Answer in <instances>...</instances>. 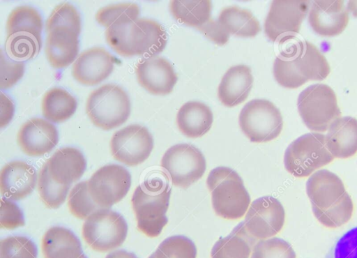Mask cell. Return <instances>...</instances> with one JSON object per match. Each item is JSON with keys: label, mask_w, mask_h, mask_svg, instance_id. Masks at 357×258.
Returning <instances> with one entry per match:
<instances>
[{"label": "cell", "mask_w": 357, "mask_h": 258, "mask_svg": "<svg viewBox=\"0 0 357 258\" xmlns=\"http://www.w3.org/2000/svg\"><path fill=\"white\" fill-rule=\"evenodd\" d=\"M273 71L280 85L296 89L309 80L324 79L331 69L314 45L307 40H294L275 58Z\"/></svg>", "instance_id": "6da1fadb"}, {"label": "cell", "mask_w": 357, "mask_h": 258, "mask_svg": "<svg viewBox=\"0 0 357 258\" xmlns=\"http://www.w3.org/2000/svg\"><path fill=\"white\" fill-rule=\"evenodd\" d=\"M108 45L125 57L157 56L167 44V33L158 22L148 18L114 23L105 31Z\"/></svg>", "instance_id": "7a4b0ae2"}, {"label": "cell", "mask_w": 357, "mask_h": 258, "mask_svg": "<svg viewBox=\"0 0 357 258\" xmlns=\"http://www.w3.org/2000/svg\"><path fill=\"white\" fill-rule=\"evenodd\" d=\"M169 183L160 177L145 180L135 190L131 199L137 228L149 237H156L167 225L171 195Z\"/></svg>", "instance_id": "3957f363"}, {"label": "cell", "mask_w": 357, "mask_h": 258, "mask_svg": "<svg viewBox=\"0 0 357 258\" xmlns=\"http://www.w3.org/2000/svg\"><path fill=\"white\" fill-rule=\"evenodd\" d=\"M206 185L211 193L213 208L218 216L237 220L245 215L250 204V197L236 171L227 167H218L208 175Z\"/></svg>", "instance_id": "277c9868"}, {"label": "cell", "mask_w": 357, "mask_h": 258, "mask_svg": "<svg viewBox=\"0 0 357 258\" xmlns=\"http://www.w3.org/2000/svg\"><path fill=\"white\" fill-rule=\"evenodd\" d=\"M86 112L95 126L109 130L128 120L130 114V99L118 85L104 84L90 93Z\"/></svg>", "instance_id": "5b68a950"}, {"label": "cell", "mask_w": 357, "mask_h": 258, "mask_svg": "<svg viewBox=\"0 0 357 258\" xmlns=\"http://www.w3.org/2000/svg\"><path fill=\"white\" fill-rule=\"evenodd\" d=\"M334 159L326 143V135L310 132L293 141L284 155L286 170L298 178L310 176Z\"/></svg>", "instance_id": "8992f818"}, {"label": "cell", "mask_w": 357, "mask_h": 258, "mask_svg": "<svg viewBox=\"0 0 357 258\" xmlns=\"http://www.w3.org/2000/svg\"><path fill=\"white\" fill-rule=\"evenodd\" d=\"M297 107L305 125L318 132L326 131L341 116L334 91L324 84H315L305 89L298 96Z\"/></svg>", "instance_id": "52a82bcc"}, {"label": "cell", "mask_w": 357, "mask_h": 258, "mask_svg": "<svg viewBox=\"0 0 357 258\" xmlns=\"http://www.w3.org/2000/svg\"><path fill=\"white\" fill-rule=\"evenodd\" d=\"M127 234L128 225L123 217L109 208H99L82 226L83 238L98 252H108L121 246Z\"/></svg>", "instance_id": "ba28073f"}, {"label": "cell", "mask_w": 357, "mask_h": 258, "mask_svg": "<svg viewBox=\"0 0 357 258\" xmlns=\"http://www.w3.org/2000/svg\"><path fill=\"white\" fill-rule=\"evenodd\" d=\"M240 128L252 142H270L279 136L283 121L280 110L269 100L254 99L241 109Z\"/></svg>", "instance_id": "9c48e42d"}, {"label": "cell", "mask_w": 357, "mask_h": 258, "mask_svg": "<svg viewBox=\"0 0 357 258\" xmlns=\"http://www.w3.org/2000/svg\"><path fill=\"white\" fill-rule=\"evenodd\" d=\"M161 167L165 170L173 185L188 188L204 175L206 169L203 153L190 144H178L164 153Z\"/></svg>", "instance_id": "30bf717a"}, {"label": "cell", "mask_w": 357, "mask_h": 258, "mask_svg": "<svg viewBox=\"0 0 357 258\" xmlns=\"http://www.w3.org/2000/svg\"><path fill=\"white\" fill-rule=\"evenodd\" d=\"M310 5V1H273L264 23V32L268 39L280 45L294 39Z\"/></svg>", "instance_id": "8fae6325"}, {"label": "cell", "mask_w": 357, "mask_h": 258, "mask_svg": "<svg viewBox=\"0 0 357 258\" xmlns=\"http://www.w3.org/2000/svg\"><path fill=\"white\" fill-rule=\"evenodd\" d=\"M130 185V172L116 164L100 167L88 181L91 198L102 208H108L120 202L128 192Z\"/></svg>", "instance_id": "7c38bea8"}, {"label": "cell", "mask_w": 357, "mask_h": 258, "mask_svg": "<svg viewBox=\"0 0 357 258\" xmlns=\"http://www.w3.org/2000/svg\"><path fill=\"white\" fill-rule=\"evenodd\" d=\"M153 148L151 134L146 127L138 124H131L115 132L110 142L114 158L130 167L144 162Z\"/></svg>", "instance_id": "4fadbf2b"}, {"label": "cell", "mask_w": 357, "mask_h": 258, "mask_svg": "<svg viewBox=\"0 0 357 258\" xmlns=\"http://www.w3.org/2000/svg\"><path fill=\"white\" fill-rule=\"evenodd\" d=\"M285 211L280 202L271 196L252 202L243 221L248 232L256 239H265L278 234L283 227Z\"/></svg>", "instance_id": "5bb4252c"}, {"label": "cell", "mask_w": 357, "mask_h": 258, "mask_svg": "<svg viewBox=\"0 0 357 258\" xmlns=\"http://www.w3.org/2000/svg\"><path fill=\"white\" fill-rule=\"evenodd\" d=\"M120 61L103 47H95L82 52L72 68L73 77L86 86L96 85L112 73Z\"/></svg>", "instance_id": "9a60e30c"}, {"label": "cell", "mask_w": 357, "mask_h": 258, "mask_svg": "<svg viewBox=\"0 0 357 258\" xmlns=\"http://www.w3.org/2000/svg\"><path fill=\"white\" fill-rule=\"evenodd\" d=\"M139 84L153 95L170 93L177 82V75L170 62L153 56L139 61L135 66Z\"/></svg>", "instance_id": "2e32d148"}, {"label": "cell", "mask_w": 357, "mask_h": 258, "mask_svg": "<svg viewBox=\"0 0 357 258\" xmlns=\"http://www.w3.org/2000/svg\"><path fill=\"white\" fill-rule=\"evenodd\" d=\"M17 144L29 156H41L50 152L58 144L56 126L41 118H33L20 127L17 135Z\"/></svg>", "instance_id": "e0dca14e"}, {"label": "cell", "mask_w": 357, "mask_h": 258, "mask_svg": "<svg viewBox=\"0 0 357 258\" xmlns=\"http://www.w3.org/2000/svg\"><path fill=\"white\" fill-rule=\"evenodd\" d=\"M308 22L318 35L335 36L347 27L349 13L343 1H314L309 12Z\"/></svg>", "instance_id": "ac0fdd59"}, {"label": "cell", "mask_w": 357, "mask_h": 258, "mask_svg": "<svg viewBox=\"0 0 357 258\" xmlns=\"http://www.w3.org/2000/svg\"><path fill=\"white\" fill-rule=\"evenodd\" d=\"M37 181L36 169L26 162L11 161L1 170L0 190L4 198L20 200L35 188Z\"/></svg>", "instance_id": "d6986e66"}, {"label": "cell", "mask_w": 357, "mask_h": 258, "mask_svg": "<svg viewBox=\"0 0 357 258\" xmlns=\"http://www.w3.org/2000/svg\"><path fill=\"white\" fill-rule=\"evenodd\" d=\"M45 52L53 68L60 69L67 67L78 55V35L66 26L56 27L47 33Z\"/></svg>", "instance_id": "ffe728a7"}, {"label": "cell", "mask_w": 357, "mask_h": 258, "mask_svg": "<svg viewBox=\"0 0 357 258\" xmlns=\"http://www.w3.org/2000/svg\"><path fill=\"white\" fill-rule=\"evenodd\" d=\"M346 192L341 179L327 169L310 175L306 183V192L312 206L325 209L337 202Z\"/></svg>", "instance_id": "44dd1931"}, {"label": "cell", "mask_w": 357, "mask_h": 258, "mask_svg": "<svg viewBox=\"0 0 357 258\" xmlns=\"http://www.w3.org/2000/svg\"><path fill=\"white\" fill-rule=\"evenodd\" d=\"M46 162L52 179L61 185H70L77 181L86 167L82 153L70 146L56 151Z\"/></svg>", "instance_id": "7402d4cb"}, {"label": "cell", "mask_w": 357, "mask_h": 258, "mask_svg": "<svg viewBox=\"0 0 357 258\" xmlns=\"http://www.w3.org/2000/svg\"><path fill=\"white\" fill-rule=\"evenodd\" d=\"M252 84L253 77L248 66H232L221 79L218 89V98L227 107L236 106L248 98Z\"/></svg>", "instance_id": "603a6c76"}, {"label": "cell", "mask_w": 357, "mask_h": 258, "mask_svg": "<svg viewBox=\"0 0 357 258\" xmlns=\"http://www.w3.org/2000/svg\"><path fill=\"white\" fill-rule=\"evenodd\" d=\"M326 143L334 158L354 156L357 153V119L344 116L335 120L328 129Z\"/></svg>", "instance_id": "cb8c5ba5"}, {"label": "cell", "mask_w": 357, "mask_h": 258, "mask_svg": "<svg viewBox=\"0 0 357 258\" xmlns=\"http://www.w3.org/2000/svg\"><path fill=\"white\" fill-rule=\"evenodd\" d=\"M44 258H87L79 238L70 229L52 227L42 238Z\"/></svg>", "instance_id": "d4e9b609"}, {"label": "cell", "mask_w": 357, "mask_h": 258, "mask_svg": "<svg viewBox=\"0 0 357 258\" xmlns=\"http://www.w3.org/2000/svg\"><path fill=\"white\" fill-rule=\"evenodd\" d=\"M213 121V113L209 107L198 101L185 103L176 115L179 130L190 138L199 137L208 132Z\"/></svg>", "instance_id": "484cf974"}, {"label": "cell", "mask_w": 357, "mask_h": 258, "mask_svg": "<svg viewBox=\"0 0 357 258\" xmlns=\"http://www.w3.org/2000/svg\"><path fill=\"white\" fill-rule=\"evenodd\" d=\"M257 239L247 230L244 222L236 226L226 237L212 248L211 258H249Z\"/></svg>", "instance_id": "4316f807"}, {"label": "cell", "mask_w": 357, "mask_h": 258, "mask_svg": "<svg viewBox=\"0 0 357 258\" xmlns=\"http://www.w3.org/2000/svg\"><path fill=\"white\" fill-rule=\"evenodd\" d=\"M217 21L229 36L254 37L261 31L259 22L252 13L237 6L223 8Z\"/></svg>", "instance_id": "83f0119b"}, {"label": "cell", "mask_w": 357, "mask_h": 258, "mask_svg": "<svg viewBox=\"0 0 357 258\" xmlns=\"http://www.w3.org/2000/svg\"><path fill=\"white\" fill-rule=\"evenodd\" d=\"M77 102L68 91L61 88L47 91L42 99L43 116L50 121L61 123L70 119L76 111Z\"/></svg>", "instance_id": "f1b7e54d"}, {"label": "cell", "mask_w": 357, "mask_h": 258, "mask_svg": "<svg viewBox=\"0 0 357 258\" xmlns=\"http://www.w3.org/2000/svg\"><path fill=\"white\" fill-rule=\"evenodd\" d=\"M43 28V20L38 10L29 6H17L8 15L6 22L7 37L15 34H27L42 43Z\"/></svg>", "instance_id": "f546056e"}, {"label": "cell", "mask_w": 357, "mask_h": 258, "mask_svg": "<svg viewBox=\"0 0 357 258\" xmlns=\"http://www.w3.org/2000/svg\"><path fill=\"white\" fill-rule=\"evenodd\" d=\"M211 1H172L169 9L179 22L197 29L211 19Z\"/></svg>", "instance_id": "4dcf8cb0"}, {"label": "cell", "mask_w": 357, "mask_h": 258, "mask_svg": "<svg viewBox=\"0 0 357 258\" xmlns=\"http://www.w3.org/2000/svg\"><path fill=\"white\" fill-rule=\"evenodd\" d=\"M317 220L327 228H337L347 223L354 212V204L350 195L345 192L341 197L325 209L312 206Z\"/></svg>", "instance_id": "1f68e13d"}, {"label": "cell", "mask_w": 357, "mask_h": 258, "mask_svg": "<svg viewBox=\"0 0 357 258\" xmlns=\"http://www.w3.org/2000/svg\"><path fill=\"white\" fill-rule=\"evenodd\" d=\"M70 186L55 182L49 173L47 162L43 164L38 174V190L47 207L59 208L65 202Z\"/></svg>", "instance_id": "d6a6232c"}, {"label": "cell", "mask_w": 357, "mask_h": 258, "mask_svg": "<svg viewBox=\"0 0 357 258\" xmlns=\"http://www.w3.org/2000/svg\"><path fill=\"white\" fill-rule=\"evenodd\" d=\"M42 43L27 34H15L6 37V53L15 61H25L33 58L40 52Z\"/></svg>", "instance_id": "836d02e7"}, {"label": "cell", "mask_w": 357, "mask_h": 258, "mask_svg": "<svg viewBox=\"0 0 357 258\" xmlns=\"http://www.w3.org/2000/svg\"><path fill=\"white\" fill-rule=\"evenodd\" d=\"M68 206L70 213L79 219L87 218L100 208L89 192L88 181L79 182L72 188L68 199Z\"/></svg>", "instance_id": "e575fe53"}, {"label": "cell", "mask_w": 357, "mask_h": 258, "mask_svg": "<svg viewBox=\"0 0 357 258\" xmlns=\"http://www.w3.org/2000/svg\"><path fill=\"white\" fill-rule=\"evenodd\" d=\"M139 13L137 4L122 3L100 8L96 15V19L100 24L108 28L116 22L135 20L139 18Z\"/></svg>", "instance_id": "d590c367"}, {"label": "cell", "mask_w": 357, "mask_h": 258, "mask_svg": "<svg viewBox=\"0 0 357 258\" xmlns=\"http://www.w3.org/2000/svg\"><path fill=\"white\" fill-rule=\"evenodd\" d=\"M58 26H66L78 36L81 31V19L77 9L68 3L56 6L45 22V30L48 33Z\"/></svg>", "instance_id": "8d00e7d4"}, {"label": "cell", "mask_w": 357, "mask_h": 258, "mask_svg": "<svg viewBox=\"0 0 357 258\" xmlns=\"http://www.w3.org/2000/svg\"><path fill=\"white\" fill-rule=\"evenodd\" d=\"M37 247L29 238L12 236L0 241V258H36Z\"/></svg>", "instance_id": "74e56055"}, {"label": "cell", "mask_w": 357, "mask_h": 258, "mask_svg": "<svg viewBox=\"0 0 357 258\" xmlns=\"http://www.w3.org/2000/svg\"><path fill=\"white\" fill-rule=\"evenodd\" d=\"M251 258H296V255L289 243L280 238H271L257 242Z\"/></svg>", "instance_id": "f35d334b"}, {"label": "cell", "mask_w": 357, "mask_h": 258, "mask_svg": "<svg viewBox=\"0 0 357 258\" xmlns=\"http://www.w3.org/2000/svg\"><path fill=\"white\" fill-rule=\"evenodd\" d=\"M168 258H196L197 248L192 240L182 235L165 239L158 248Z\"/></svg>", "instance_id": "ab89813d"}, {"label": "cell", "mask_w": 357, "mask_h": 258, "mask_svg": "<svg viewBox=\"0 0 357 258\" xmlns=\"http://www.w3.org/2000/svg\"><path fill=\"white\" fill-rule=\"evenodd\" d=\"M24 63L15 61L1 50V78L0 88L7 89L15 85L23 76Z\"/></svg>", "instance_id": "60d3db41"}, {"label": "cell", "mask_w": 357, "mask_h": 258, "mask_svg": "<svg viewBox=\"0 0 357 258\" xmlns=\"http://www.w3.org/2000/svg\"><path fill=\"white\" fill-rule=\"evenodd\" d=\"M326 258H357V227L344 234Z\"/></svg>", "instance_id": "b9f144b4"}, {"label": "cell", "mask_w": 357, "mask_h": 258, "mask_svg": "<svg viewBox=\"0 0 357 258\" xmlns=\"http://www.w3.org/2000/svg\"><path fill=\"white\" fill-rule=\"evenodd\" d=\"M25 224L23 213L12 200L1 199L0 226L1 228L13 229Z\"/></svg>", "instance_id": "7bdbcfd3"}, {"label": "cell", "mask_w": 357, "mask_h": 258, "mask_svg": "<svg viewBox=\"0 0 357 258\" xmlns=\"http://www.w3.org/2000/svg\"><path fill=\"white\" fill-rule=\"evenodd\" d=\"M197 29L207 38L218 45L226 44L229 38V36L225 32L218 21H214L212 19H210L206 23Z\"/></svg>", "instance_id": "ee69618b"}, {"label": "cell", "mask_w": 357, "mask_h": 258, "mask_svg": "<svg viewBox=\"0 0 357 258\" xmlns=\"http://www.w3.org/2000/svg\"><path fill=\"white\" fill-rule=\"evenodd\" d=\"M14 114V106L12 100L1 92V128L6 126L12 119Z\"/></svg>", "instance_id": "f6af8a7d"}, {"label": "cell", "mask_w": 357, "mask_h": 258, "mask_svg": "<svg viewBox=\"0 0 357 258\" xmlns=\"http://www.w3.org/2000/svg\"><path fill=\"white\" fill-rule=\"evenodd\" d=\"M105 258H137L136 255L132 252L123 250H116L108 254Z\"/></svg>", "instance_id": "bcb514c9"}, {"label": "cell", "mask_w": 357, "mask_h": 258, "mask_svg": "<svg viewBox=\"0 0 357 258\" xmlns=\"http://www.w3.org/2000/svg\"><path fill=\"white\" fill-rule=\"evenodd\" d=\"M347 8L354 17H357V1H349L347 3Z\"/></svg>", "instance_id": "7dc6e473"}, {"label": "cell", "mask_w": 357, "mask_h": 258, "mask_svg": "<svg viewBox=\"0 0 357 258\" xmlns=\"http://www.w3.org/2000/svg\"><path fill=\"white\" fill-rule=\"evenodd\" d=\"M149 258H168L158 248Z\"/></svg>", "instance_id": "c3c4849f"}]
</instances>
